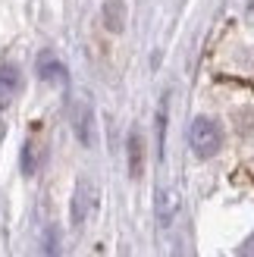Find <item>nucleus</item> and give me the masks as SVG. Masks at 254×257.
Returning a JSON list of instances; mask_svg holds the SVG:
<instances>
[{
  "label": "nucleus",
  "instance_id": "423d86ee",
  "mask_svg": "<svg viewBox=\"0 0 254 257\" xmlns=\"http://www.w3.org/2000/svg\"><path fill=\"white\" fill-rule=\"evenodd\" d=\"M104 25L110 32H122V25H125V4L122 0H110L104 7Z\"/></svg>",
  "mask_w": 254,
  "mask_h": 257
},
{
  "label": "nucleus",
  "instance_id": "7ed1b4c3",
  "mask_svg": "<svg viewBox=\"0 0 254 257\" xmlns=\"http://www.w3.org/2000/svg\"><path fill=\"white\" fill-rule=\"evenodd\" d=\"M19 88H22L19 66L16 63H4V66H0V110L10 107V100L19 94Z\"/></svg>",
  "mask_w": 254,
  "mask_h": 257
},
{
  "label": "nucleus",
  "instance_id": "6e6552de",
  "mask_svg": "<svg viewBox=\"0 0 254 257\" xmlns=\"http://www.w3.org/2000/svg\"><path fill=\"white\" fill-rule=\"evenodd\" d=\"M75 132H79V141H82V145H94L91 107H79V116H75Z\"/></svg>",
  "mask_w": 254,
  "mask_h": 257
},
{
  "label": "nucleus",
  "instance_id": "39448f33",
  "mask_svg": "<svg viewBox=\"0 0 254 257\" xmlns=\"http://www.w3.org/2000/svg\"><path fill=\"white\" fill-rule=\"evenodd\" d=\"M60 254H63L60 229L57 226H44L41 238H38V257H60Z\"/></svg>",
  "mask_w": 254,
  "mask_h": 257
},
{
  "label": "nucleus",
  "instance_id": "f03ea898",
  "mask_svg": "<svg viewBox=\"0 0 254 257\" xmlns=\"http://www.w3.org/2000/svg\"><path fill=\"white\" fill-rule=\"evenodd\" d=\"M94 210H97V185L91 179H79V185L72 191V223L82 226Z\"/></svg>",
  "mask_w": 254,
  "mask_h": 257
},
{
  "label": "nucleus",
  "instance_id": "20e7f679",
  "mask_svg": "<svg viewBox=\"0 0 254 257\" xmlns=\"http://www.w3.org/2000/svg\"><path fill=\"white\" fill-rule=\"evenodd\" d=\"M176 210H179V195H176V188H160L157 191V220H160V226H170Z\"/></svg>",
  "mask_w": 254,
  "mask_h": 257
},
{
  "label": "nucleus",
  "instance_id": "0eeeda50",
  "mask_svg": "<svg viewBox=\"0 0 254 257\" xmlns=\"http://www.w3.org/2000/svg\"><path fill=\"white\" fill-rule=\"evenodd\" d=\"M142 163H145V151H142V135L132 132L129 135V173L138 179L142 176Z\"/></svg>",
  "mask_w": 254,
  "mask_h": 257
},
{
  "label": "nucleus",
  "instance_id": "1a4fd4ad",
  "mask_svg": "<svg viewBox=\"0 0 254 257\" xmlns=\"http://www.w3.org/2000/svg\"><path fill=\"white\" fill-rule=\"evenodd\" d=\"M238 257H254V235L242 245V251H238Z\"/></svg>",
  "mask_w": 254,
  "mask_h": 257
},
{
  "label": "nucleus",
  "instance_id": "f257e3e1",
  "mask_svg": "<svg viewBox=\"0 0 254 257\" xmlns=\"http://www.w3.org/2000/svg\"><path fill=\"white\" fill-rule=\"evenodd\" d=\"M188 145H192V151L198 154L201 160L213 157V154L223 148V132H220V125L213 122L210 116H198L192 125H188Z\"/></svg>",
  "mask_w": 254,
  "mask_h": 257
}]
</instances>
